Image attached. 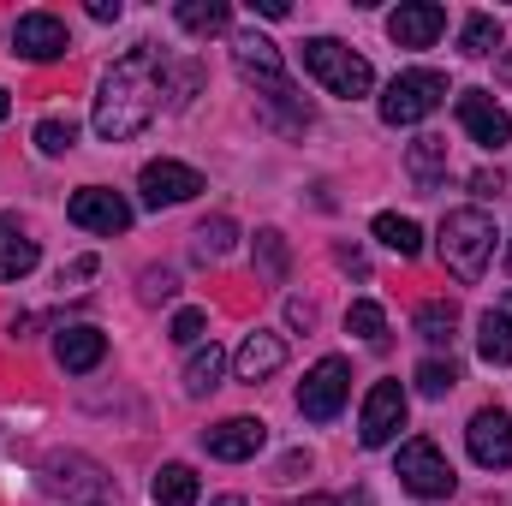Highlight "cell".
Here are the masks:
<instances>
[{
  "label": "cell",
  "instance_id": "cell-42",
  "mask_svg": "<svg viewBox=\"0 0 512 506\" xmlns=\"http://www.w3.org/2000/svg\"><path fill=\"white\" fill-rule=\"evenodd\" d=\"M507 274H512V245H507Z\"/></svg>",
  "mask_w": 512,
  "mask_h": 506
},
{
  "label": "cell",
  "instance_id": "cell-1",
  "mask_svg": "<svg viewBox=\"0 0 512 506\" xmlns=\"http://www.w3.org/2000/svg\"><path fill=\"white\" fill-rule=\"evenodd\" d=\"M161 96H167V60H161V48L137 42L131 54L114 60V72L102 78V96H96V137H108V143L137 137V131L155 120Z\"/></svg>",
  "mask_w": 512,
  "mask_h": 506
},
{
  "label": "cell",
  "instance_id": "cell-33",
  "mask_svg": "<svg viewBox=\"0 0 512 506\" xmlns=\"http://www.w3.org/2000/svg\"><path fill=\"white\" fill-rule=\"evenodd\" d=\"M203 328H209L203 310H179V316H173V346H191V352H197V346H203Z\"/></svg>",
  "mask_w": 512,
  "mask_h": 506
},
{
  "label": "cell",
  "instance_id": "cell-2",
  "mask_svg": "<svg viewBox=\"0 0 512 506\" xmlns=\"http://www.w3.org/2000/svg\"><path fill=\"white\" fill-rule=\"evenodd\" d=\"M489 256H495V221L483 209H453L441 221V262L471 286L489 274Z\"/></svg>",
  "mask_w": 512,
  "mask_h": 506
},
{
  "label": "cell",
  "instance_id": "cell-31",
  "mask_svg": "<svg viewBox=\"0 0 512 506\" xmlns=\"http://www.w3.org/2000/svg\"><path fill=\"white\" fill-rule=\"evenodd\" d=\"M72 143H78V126H72V120H42V126H36V149H42V155H66Z\"/></svg>",
  "mask_w": 512,
  "mask_h": 506
},
{
  "label": "cell",
  "instance_id": "cell-18",
  "mask_svg": "<svg viewBox=\"0 0 512 506\" xmlns=\"http://www.w3.org/2000/svg\"><path fill=\"white\" fill-rule=\"evenodd\" d=\"M36 239L18 227V221H0V280H24L36 268Z\"/></svg>",
  "mask_w": 512,
  "mask_h": 506
},
{
  "label": "cell",
  "instance_id": "cell-36",
  "mask_svg": "<svg viewBox=\"0 0 512 506\" xmlns=\"http://www.w3.org/2000/svg\"><path fill=\"white\" fill-rule=\"evenodd\" d=\"M90 18H96V24H114V18H120V0H90Z\"/></svg>",
  "mask_w": 512,
  "mask_h": 506
},
{
  "label": "cell",
  "instance_id": "cell-5",
  "mask_svg": "<svg viewBox=\"0 0 512 506\" xmlns=\"http://www.w3.org/2000/svg\"><path fill=\"white\" fill-rule=\"evenodd\" d=\"M393 477H399V489H411L417 501H447V495H453V465L441 459L435 441H405L399 459H393Z\"/></svg>",
  "mask_w": 512,
  "mask_h": 506
},
{
  "label": "cell",
  "instance_id": "cell-27",
  "mask_svg": "<svg viewBox=\"0 0 512 506\" xmlns=\"http://www.w3.org/2000/svg\"><path fill=\"white\" fill-rule=\"evenodd\" d=\"M411 381H417V393H423V399H447V393L459 387V364H453V358H423Z\"/></svg>",
  "mask_w": 512,
  "mask_h": 506
},
{
  "label": "cell",
  "instance_id": "cell-14",
  "mask_svg": "<svg viewBox=\"0 0 512 506\" xmlns=\"http://www.w3.org/2000/svg\"><path fill=\"white\" fill-rule=\"evenodd\" d=\"M233 66H239V78L256 84L262 96L286 84V60H280V48H274L268 36H256V30H245V36L233 42Z\"/></svg>",
  "mask_w": 512,
  "mask_h": 506
},
{
  "label": "cell",
  "instance_id": "cell-37",
  "mask_svg": "<svg viewBox=\"0 0 512 506\" xmlns=\"http://www.w3.org/2000/svg\"><path fill=\"white\" fill-rule=\"evenodd\" d=\"M256 12H262V18H286L292 6H286V0H256Z\"/></svg>",
  "mask_w": 512,
  "mask_h": 506
},
{
  "label": "cell",
  "instance_id": "cell-13",
  "mask_svg": "<svg viewBox=\"0 0 512 506\" xmlns=\"http://www.w3.org/2000/svg\"><path fill=\"white\" fill-rule=\"evenodd\" d=\"M262 441H268V423H262V417H227V423L203 429L209 459H227V465H245V459H256V453H262Z\"/></svg>",
  "mask_w": 512,
  "mask_h": 506
},
{
  "label": "cell",
  "instance_id": "cell-41",
  "mask_svg": "<svg viewBox=\"0 0 512 506\" xmlns=\"http://www.w3.org/2000/svg\"><path fill=\"white\" fill-rule=\"evenodd\" d=\"M6 108H12V102H6V90H0V120H6Z\"/></svg>",
  "mask_w": 512,
  "mask_h": 506
},
{
  "label": "cell",
  "instance_id": "cell-9",
  "mask_svg": "<svg viewBox=\"0 0 512 506\" xmlns=\"http://www.w3.org/2000/svg\"><path fill=\"white\" fill-rule=\"evenodd\" d=\"M137 191H143L149 209H173V203H191L203 191V173L185 167V161H149L143 179H137Z\"/></svg>",
  "mask_w": 512,
  "mask_h": 506
},
{
  "label": "cell",
  "instance_id": "cell-6",
  "mask_svg": "<svg viewBox=\"0 0 512 506\" xmlns=\"http://www.w3.org/2000/svg\"><path fill=\"white\" fill-rule=\"evenodd\" d=\"M346 393H352V370H346V358H322L310 376L298 381V417H310V423H334L340 405H346Z\"/></svg>",
  "mask_w": 512,
  "mask_h": 506
},
{
  "label": "cell",
  "instance_id": "cell-30",
  "mask_svg": "<svg viewBox=\"0 0 512 506\" xmlns=\"http://www.w3.org/2000/svg\"><path fill=\"white\" fill-rule=\"evenodd\" d=\"M233 245H239V227H233L227 215H209V221L197 227V256H203V262H209V256H227Z\"/></svg>",
  "mask_w": 512,
  "mask_h": 506
},
{
  "label": "cell",
  "instance_id": "cell-35",
  "mask_svg": "<svg viewBox=\"0 0 512 506\" xmlns=\"http://www.w3.org/2000/svg\"><path fill=\"white\" fill-rule=\"evenodd\" d=\"M286 316H292V328H310V322H316V304H304V298H292V304H286Z\"/></svg>",
  "mask_w": 512,
  "mask_h": 506
},
{
  "label": "cell",
  "instance_id": "cell-17",
  "mask_svg": "<svg viewBox=\"0 0 512 506\" xmlns=\"http://www.w3.org/2000/svg\"><path fill=\"white\" fill-rule=\"evenodd\" d=\"M286 364V340L280 334H251L245 346H239V358H233V370H239V381H268L274 370Z\"/></svg>",
  "mask_w": 512,
  "mask_h": 506
},
{
  "label": "cell",
  "instance_id": "cell-32",
  "mask_svg": "<svg viewBox=\"0 0 512 506\" xmlns=\"http://www.w3.org/2000/svg\"><path fill=\"white\" fill-rule=\"evenodd\" d=\"M137 292H143V304H161V298H173V292H179V274H173V268H143Z\"/></svg>",
  "mask_w": 512,
  "mask_h": 506
},
{
  "label": "cell",
  "instance_id": "cell-28",
  "mask_svg": "<svg viewBox=\"0 0 512 506\" xmlns=\"http://www.w3.org/2000/svg\"><path fill=\"white\" fill-rule=\"evenodd\" d=\"M286 262H292V256H286V239H280L274 227H262V233H256V268H262V280L280 286V280H286Z\"/></svg>",
  "mask_w": 512,
  "mask_h": 506
},
{
  "label": "cell",
  "instance_id": "cell-38",
  "mask_svg": "<svg viewBox=\"0 0 512 506\" xmlns=\"http://www.w3.org/2000/svg\"><path fill=\"white\" fill-rule=\"evenodd\" d=\"M304 506H340V501H328V495H310V501H304Z\"/></svg>",
  "mask_w": 512,
  "mask_h": 506
},
{
  "label": "cell",
  "instance_id": "cell-12",
  "mask_svg": "<svg viewBox=\"0 0 512 506\" xmlns=\"http://www.w3.org/2000/svg\"><path fill=\"white\" fill-rule=\"evenodd\" d=\"M441 30H447V6H435V0H399L387 18V36L399 48H435Z\"/></svg>",
  "mask_w": 512,
  "mask_h": 506
},
{
  "label": "cell",
  "instance_id": "cell-16",
  "mask_svg": "<svg viewBox=\"0 0 512 506\" xmlns=\"http://www.w3.org/2000/svg\"><path fill=\"white\" fill-rule=\"evenodd\" d=\"M54 358H60V370L84 376V370H96V364L108 358V334H102V328H90V322H78V328H60V340H54Z\"/></svg>",
  "mask_w": 512,
  "mask_h": 506
},
{
  "label": "cell",
  "instance_id": "cell-21",
  "mask_svg": "<svg viewBox=\"0 0 512 506\" xmlns=\"http://www.w3.org/2000/svg\"><path fill=\"white\" fill-rule=\"evenodd\" d=\"M221 370H227V352L209 340V346H197L191 352V364H185V393L191 399H203V393H215L221 387Z\"/></svg>",
  "mask_w": 512,
  "mask_h": 506
},
{
  "label": "cell",
  "instance_id": "cell-4",
  "mask_svg": "<svg viewBox=\"0 0 512 506\" xmlns=\"http://www.w3.org/2000/svg\"><path fill=\"white\" fill-rule=\"evenodd\" d=\"M441 102H447V78L429 72V66H417V72H399V78L387 84L382 120L387 126H417V120H429Z\"/></svg>",
  "mask_w": 512,
  "mask_h": 506
},
{
  "label": "cell",
  "instance_id": "cell-24",
  "mask_svg": "<svg viewBox=\"0 0 512 506\" xmlns=\"http://www.w3.org/2000/svg\"><path fill=\"white\" fill-rule=\"evenodd\" d=\"M376 239H382L393 256H405V262L423 251V227H417L411 215H376Z\"/></svg>",
  "mask_w": 512,
  "mask_h": 506
},
{
  "label": "cell",
  "instance_id": "cell-34",
  "mask_svg": "<svg viewBox=\"0 0 512 506\" xmlns=\"http://www.w3.org/2000/svg\"><path fill=\"white\" fill-rule=\"evenodd\" d=\"M96 274V256H78L72 268H60V286H78V280H90Z\"/></svg>",
  "mask_w": 512,
  "mask_h": 506
},
{
  "label": "cell",
  "instance_id": "cell-23",
  "mask_svg": "<svg viewBox=\"0 0 512 506\" xmlns=\"http://www.w3.org/2000/svg\"><path fill=\"white\" fill-rule=\"evenodd\" d=\"M155 506H197V471L191 465H161L155 471Z\"/></svg>",
  "mask_w": 512,
  "mask_h": 506
},
{
  "label": "cell",
  "instance_id": "cell-3",
  "mask_svg": "<svg viewBox=\"0 0 512 506\" xmlns=\"http://www.w3.org/2000/svg\"><path fill=\"white\" fill-rule=\"evenodd\" d=\"M304 72H310L328 96H346V102H358V96H370V90H376L370 60H364V54H352V48H346V42H334V36H310V42H304Z\"/></svg>",
  "mask_w": 512,
  "mask_h": 506
},
{
  "label": "cell",
  "instance_id": "cell-11",
  "mask_svg": "<svg viewBox=\"0 0 512 506\" xmlns=\"http://www.w3.org/2000/svg\"><path fill=\"white\" fill-rule=\"evenodd\" d=\"M459 126L471 131V143H483V149H507L512 143L507 108H501L489 90H465V96H459Z\"/></svg>",
  "mask_w": 512,
  "mask_h": 506
},
{
  "label": "cell",
  "instance_id": "cell-7",
  "mask_svg": "<svg viewBox=\"0 0 512 506\" xmlns=\"http://www.w3.org/2000/svg\"><path fill=\"white\" fill-rule=\"evenodd\" d=\"M66 215H72V227H84V233H126L131 227V203L120 191H108V185H84L72 203H66Z\"/></svg>",
  "mask_w": 512,
  "mask_h": 506
},
{
  "label": "cell",
  "instance_id": "cell-22",
  "mask_svg": "<svg viewBox=\"0 0 512 506\" xmlns=\"http://www.w3.org/2000/svg\"><path fill=\"white\" fill-rule=\"evenodd\" d=\"M453 328H459V304H453V298H429V304H417V334H423L429 346H447Z\"/></svg>",
  "mask_w": 512,
  "mask_h": 506
},
{
  "label": "cell",
  "instance_id": "cell-8",
  "mask_svg": "<svg viewBox=\"0 0 512 506\" xmlns=\"http://www.w3.org/2000/svg\"><path fill=\"white\" fill-rule=\"evenodd\" d=\"M399 429H405V387L399 381H376L370 399H364V417H358V441L364 447H387Z\"/></svg>",
  "mask_w": 512,
  "mask_h": 506
},
{
  "label": "cell",
  "instance_id": "cell-25",
  "mask_svg": "<svg viewBox=\"0 0 512 506\" xmlns=\"http://www.w3.org/2000/svg\"><path fill=\"white\" fill-rule=\"evenodd\" d=\"M477 352H483V364H512V322L501 310H489L477 322Z\"/></svg>",
  "mask_w": 512,
  "mask_h": 506
},
{
  "label": "cell",
  "instance_id": "cell-10",
  "mask_svg": "<svg viewBox=\"0 0 512 506\" xmlns=\"http://www.w3.org/2000/svg\"><path fill=\"white\" fill-rule=\"evenodd\" d=\"M465 441H471V459H477L483 471H507L512 465V417L501 405H483V411L471 417Z\"/></svg>",
  "mask_w": 512,
  "mask_h": 506
},
{
  "label": "cell",
  "instance_id": "cell-20",
  "mask_svg": "<svg viewBox=\"0 0 512 506\" xmlns=\"http://www.w3.org/2000/svg\"><path fill=\"white\" fill-rule=\"evenodd\" d=\"M173 18H179L191 36H215V30H227V24H233V6H227V0H179V6H173Z\"/></svg>",
  "mask_w": 512,
  "mask_h": 506
},
{
  "label": "cell",
  "instance_id": "cell-19",
  "mask_svg": "<svg viewBox=\"0 0 512 506\" xmlns=\"http://www.w3.org/2000/svg\"><path fill=\"white\" fill-rule=\"evenodd\" d=\"M405 167H411L417 191H435L441 173H447V143H441V137H417V143L405 149Z\"/></svg>",
  "mask_w": 512,
  "mask_h": 506
},
{
  "label": "cell",
  "instance_id": "cell-29",
  "mask_svg": "<svg viewBox=\"0 0 512 506\" xmlns=\"http://www.w3.org/2000/svg\"><path fill=\"white\" fill-rule=\"evenodd\" d=\"M346 334H358V340H370V346H382V340H387V316H382V304H370V298H358V304L346 310Z\"/></svg>",
  "mask_w": 512,
  "mask_h": 506
},
{
  "label": "cell",
  "instance_id": "cell-40",
  "mask_svg": "<svg viewBox=\"0 0 512 506\" xmlns=\"http://www.w3.org/2000/svg\"><path fill=\"white\" fill-rule=\"evenodd\" d=\"M501 316H507V322H512V292H507V304H501Z\"/></svg>",
  "mask_w": 512,
  "mask_h": 506
},
{
  "label": "cell",
  "instance_id": "cell-15",
  "mask_svg": "<svg viewBox=\"0 0 512 506\" xmlns=\"http://www.w3.org/2000/svg\"><path fill=\"white\" fill-rule=\"evenodd\" d=\"M12 48H18L24 60H60V54L72 48V36H66V24H60L54 12H24L18 30H12Z\"/></svg>",
  "mask_w": 512,
  "mask_h": 506
},
{
  "label": "cell",
  "instance_id": "cell-26",
  "mask_svg": "<svg viewBox=\"0 0 512 506\" xmlns=\"http://www.w3.org/2000/svg\"><path fill=\"white\" fill-rule=\"evenodd\" d=\"M495 48H501V18H489V12H471V18H465V30H459V54L483 60V54H495Z\"/></svg>",
  "mask_w": 512,
  "mask_h": 506
},
{
  "label": "cell",
  "instance_id": "cell-39",
  "mask_svg": "<svg viewBox=\"0 0 512 506\" xmlns=\"http://www.w3.org/2000/svg\"><path fill=\"white\" fill-rule=\"evenodd\" d=\"M215 506H245V501H239V495H221V501H215Z\"/></svg>",
  "mask_w": 512,
  "mask_h": 506
}]
</instances>
